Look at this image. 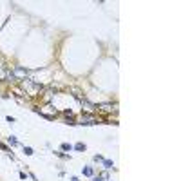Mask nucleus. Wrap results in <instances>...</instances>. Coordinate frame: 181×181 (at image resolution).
<instances>
[{
  "label": "nucleus",
  "instance_id": "20e7f679",
  "mask_svg": "<svg viewBox=\"0 0 181 181\" xmlns=\"http://www.w3.org/2000/svg\"><path fill=\"white\" fill-rule=\"evenodd\" d=\"M73 148H76V150H80V152H83L85 150V143H76Z\"/></svg>",
  "mask_w": 181,
  "mask_h": 181
},
{
  "label": "nucleus",
  "instance_id": "6e6552de",
  "mask_svg": "<svg viewBox=\"0 0 181 181\" xmlns=\"http://www.w3.org/2000/svg\"><path fill=\"white\" fill-rule=\"evenodd\" d=\"M103 179H109V176H107V174H102V176L94 177V181H103Z\"/></svg>",
  "mask_w": 181,
  "mask_h": 181
},
{
  "label": "nucleus",
  "instance_id": "423d86ee",
  "mask_svg": "<svg viewBox=\"0 0 181 181\" xmlns=\"http://www.w3.org/2000/svg\"><path fill=\"white\" fill-rule=\"evenodd\" d=\"M24 152L27 154V156H33V154H34V152H33V148H31V147H24Z\"/></svg>",
  "mask_w": 181,
  "mask_h": 181
},
{
  "label": "nucleus",
  "instance_id": "1a4fd4ad",
  "mask_svg": "<svg viewBox=\"0 0 181 181\" xmlns=\"http://www.w3.org/2000/svg\"><path fill=\"white\" fill-rule=\"evenodd\" d=\"M9 143H11L13 147H17V145H18V141H17V138H15V136H11V138H9Z\"/></svg>",
  "mask_w": 181,
  "mask_h": 181
},
{
  "label": "nucleus",
  "instance_id": "9b49d317",
  "mask_svg": "<svg viewBox=\"0 0 181 181\" xmlns=\"http://www.w3.org/2000/svg\"><path fill=\"white\" fill-rule=\"evenodd\" d=\"M103 159H105L103 156H94V161H103Z\"/></svg>",
  "mask_w": 181,
  "mask_h": 181
},
{
  "label": "nucleus",
  "instance_id": "f03ea898",
  "mask_svg": "<svg viewBox=\"0 0 181 181\" xmlns=\"http://www.w3.org/2000/svg\"><path fill=\"white\" fill-rule=\"evenodd\" d=\"M82 172H83V176H92V169H90V167H85V169H82Z\"/></svg>",
  "mask_w": 181,
  "mask_h": 181
},
{
  "label": "nucleus",
  "instance_id": "7ed1b4c3",
  "mask_svg": "<svg viewBox=\"0 0 181 181\" xmlns=\"http://www.w3.org/2000/svg\"><path fill=\"white\" fill-rule=\"evenodd\" d=\"M102 163H103V167H105V169H112V167H114V165H112V161H111V159H103Z\"/></svg>",
  "mask_w": 181,
  "mask_h": 181
},
{
  "label": "nucleus",
  "instance_id": "0eeeda50",
  "mask_svg": "<svg viewBox=\"0 0 181 181\" xmlns=\"http://www.w3.org/2000/svg\"><path fill=\"white\" fill-rule=\"evenodd\" d=\"M62 150H73V145H69V143H62Z\"/></svg>",
  "mask_w": 181,
  "mask_h": 181
},
{
  "label": "nucleus",
  "instance_id": "39448f33",
  "mask_svg": "<svg viewBox=\"0 0 181 181\" xmlns=\"http://www.w3.org/2000/svg\"><path fill=\"white\" fill-rule=\"evenodd\" d=\"M100 107H103V111H112V105H111V103H102Z\"/></svg>",
  "mask_w": 181,
  "mask_h": 181
},
{
  "label": "nucleus",
  "instance_id": "9d476101",
  "mask_svg": "<svg viewBox=\"0 0 181 181\" xmlns=\"http://www.w3.org/2000/svg\"><path fill=\"white\" fill-rule=\"evenodd\" d=\"M56 154V156H60V158H67V159H69V154H63V152H54Z\"/></svg>",
  "mask_w": 181,
  "mask_h": 181
},
{
  "label": "nucleus",
  "instance_id": "f8f14e48",
  "mask_svg": "<svg viewBox=\"0 0 181 181\" xmlns=\"http://www.w3.org/2000/svg\"><path fill=\"white\" fill-rule=\"evenodd\" d=\"M71 181H78V177H71Z\"/></svg>",
  "mask_w": 181,
  "mask_h": 181
},
{
  "label": "nucleus",
  "instance_id": "f257e3e1",
  "mask_svg": "<svg viewBox=\"0 0 181 181\" xmlns=\"http://www.w3.org/2000/svg\"><path fill=\"white\" fill-rule=\"evenodd\" d=\"M96 118L94 116H83V125H94Z\"/></svg>",
  "mask_w": 181,
  "mask_h": 181
}]
</instances>
